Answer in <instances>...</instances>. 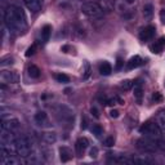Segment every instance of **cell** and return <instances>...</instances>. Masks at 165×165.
<instances>
[{
    "label": "cell",
    "instance_id": "1",
    "mask_svg": "<svg viewBox=\"0 0 165 165\" xmlns=\"http://www.w3.org/2000/svg\"><path fill=\"white\" fill-rule=\"evenodd\" d=\"M5 26L13 34H21L27 29V21H26L25 12L21 7L9 5L3 13Z\"/></svg>",
    "mask_w": 165,
    "mask_h": 165
},
{
    "label": "cell",
    "instance_id": "2",
    "mask_svg": "<svg viewBox=\"0 0 165 165\" xmlns=\"http://www.w3.org/2000/svg\"><path fill=\"white\" fill-rule=\"evenodd\" d=\"M14 147H16V154L20 158H29L31 155V142L27 135L17 137L14 142Z\"/></svg>",
    "mask_w": 165,
    "mask_h": 165
},
{
    "label": "cell",
    "instance_id": "3",
    "mask_svg": "<svg viewBox=\"0 0 165 165\" xmlns=\"http://www.w3.org/2000/svg\"><path fill=\"white\" fill-rule=\"evenodd\" d=\"M140 132L144 137L152 138V140H160L163 137V129L156 124V121H149V123H146L144 125H142L140 128Z\"/></svg>",
    "mask_w": 165,
    "mask_h": 165
},
{
    "label": "cell",
    "instance_id": "4",
    "mask_svg": "<svg viewBox=\"0 0 165 165\" xmlns=\"http://www.w3.org/2000/svg\"><path fill=\"white\" fill-rule=\"evenodd\" d=\"M135 146L141 152H144V154H155L156 151H159L158 140H152V138H149V137L138 140Z\"/></svg>",
    "mask_w": 165,
    "mask_h": 165
},
{
    "label": "cell",
    "instance_id": "5",
    "mask_svg": "<svg viewBox=\"0 0 165 165\" xmlns=\"http://www.w3.org/2000/svg\"><path fill=\"white\" fill-rule=\"evenodd\" d=\"M56 116L61 124L67 125V126L74 125L72 124L74 123V112L70 108H67L65 106H59L56 111Z\"/></svg>",
    "mask_w": 165,
    "mask_h": 165
},
{
    "label": "cell",
    "instance_id": "6",
    "mask_svg": "<svg viewBox=\"0 0 165 165\" xmlns=\"http://www.w3.org/2000/svg\"><path fill=\"white\" fill-rule=\"evenodd\" d=\"M81 12L85 14V16H88V17H101L103 14V11H102V8L99 7L98 3H95V2H88V3H84L81 5Z\"/></svg>",
    "mask_w": 165,
    "mask_h": 165
},
{
    "label": "cell",
    "instance_id": "7",
    "mask_svg": "<svg viewBox=\"0 0 165 165\" xmlns=\"http://www.w3.org/2000/svg\"><path fill=\"white\" fill-rule=\"evenodd\" d=\"M20 76L16 71H5L3 70L0 72V81L3 84H16L18 83Z\"/></svg>",
    "mask_w": 165,
    "mask_h": 165
},
{
    "label": "cell",
    "instance_id": "8",
    "mask_svg": "<svg viewBox=\"0 0 165 165\" xmlns=\"http://www.w3.org/2000/svg\"><path fill=\"white\" fill-rule=\"evenodd\" d=\"M20 125H21L20 120L16 119V117H9V119L3 117L2 119V129H7V130L16 132V130H18Z\"/></svg>",
    "mask_w": 165,
    "mask_h": 165
},
{
    "label": "cell",
    "instance_id": "9",
    "mask_svg": "<svg viewBox=\"0 0 165 165\" xmlns=\"http://www.w3.org/2000/svg\"><path fill=\"white\" fill-rule=\"evenodd\" d=\"M155 32H156L155 26H147V27L142 29L141 32H140L141 41H149V40H151L155 36Z\"/></svg>",
    "mask_w": 165,
    "mask_h": 165
},
{
    "label": "cell",
    "instance_id": "10",
    "mask_svg": "<svg viewBox=\"0 0 165 165\" xmlns=\"http://www.w3.org/2000/svg\"><path fill=\"white\" fill-rule=\"evenodd\" d=\"M88 144H89V141L86 138H79L75 143V150H76V155L79 156H83V154L85 152V150L88 149Z\"/></svg>",
    "mask_w": 165,
    "mask_h": 165
},
{
    "label": "cell",
    "instance_id": "11",
    "mask_svg": "<svg viewBox=\"0 0 165 165\" xmlns=\"http://www.w3.org/2000/svg\"><path fill=\"white\" fill-rule=\"evenodd\" d=\"M25 5L32 13H38L41 9V0H23Z\"/></svg>",
    "mask_w": 165,
    "mask_h": 165
},
{
    "label": "cell",
    "instance_id": "12",
    "mask_svg": "<svg viewBox=\"0 0 165 165\" xmlns=\"http://www.w3.org/2000/svg\"><path fill=\"white\" fill-rule=\"evenodd\" d=\"M41 141L47 144H53L57 141V134L54 132H43L40 134Z\"/></svg>",
    "mask_w": 165,
    "mask_h": 165
},
{
    "label": "cell",
    "instance_id": "13",
    "mask_svg": "<svg viewBox=\"0 0 165 165\" xmlns=\"http://www.w3.org/2000/svg\"><path fill=\"white\" fill-rule=\"evenodd\" d=\"M143 63V59L140 56H134L126 62V70H133V68L140 67Z\"/></svg>",
    "mask_w": 165,
    "mask_h": 165
},
{
    "label": "cell",
    "instance_id": "14",
    "mask_svg": "<svg viewBox=\"0 0 165 165\" xmlns=\"http://www.w3.org/2000/svg\"><path fill=\"white\" fill-rule=\"evenodd\" d=\"M99 7L102 8L103 13H110L114 11V7H115V3L114 0H99Z\"/></svg>",
    "mask_w": 165,
    "mask_h": 165
},
{
    "label": "cell",
    "instance_id": "15",
    "mask_svg": "<svg viewBox=\"0 0 165 165\" xmlns=\"http://www.w3.org/2000/svg\"><path fill=\"white\" fill-rule=\"evenodd\" d=\"M165 47V38H160L158 41H155L154 44L151 45V52L152 53H156V54H159L163 52V48Z\"/></svg>",
    "mask_w": 165,
    "mask_h": 165
},
{
    "label": "cell",
    "instance_id": "16",
    "mask_svg": "<svg viewBox=\"0 0 165 165\" xmlns=\"http://www.w3.org/2000/svg\"><path fill=\"white\" fill-rule=\"evenodd\" d=\"M59 155H61V160L63 163H67L72 159V152L70 149H67V147H61L59 149Z\"/></svg>",
    "mask_w": 165,
    "mask_h": 165
},
{
    "label": "cell",
    "instance_id": "17",
    "mask_svg": "<svg viewBox=\"0 0 165 165\" xmlns=\"http://www.w3.org/2000/svg\"><path fill=\"white\" fill-rule=\"evenodd\" d=\"M35 121L38 125H48V116L44 111H39L38 114L35 115Z\"/></svg>",
    "mask_w": 165,
    "mask_h": 165
},
{
    "label": "cell",
    "instance_id": "18",
    "mask_svg": "<svg viewBox=\"0 0 165 165\" xmlns=\"http://www.w3.org/2000/svg\"><path fill=\"white\" fill-rule=\"evenodd\" d=\"M143 97V88H142V83H134V98L138 102H142Z\"/></svg>",
    "mask_w": 165,
    "mask_h": 165
},
{
    "label": "cell",
    "instance_id": "19",
    "mask_svg": "<svg viewBox=\"0 0 165 165\" xmlns=\"http://www.w3.org/2000/svg\"><path fill=\"white\" fill-rule=\"evenodd\" d=\"M154 17V7L152 4H146L143 7V18L146 21H151Z\"/></svg>",
    "mask_w": 165,
    "mask_h": 165
},
{
    "label": "cell",
    "instance_id": "20",
    "mask_svg": "<svg viewBox=\"0 0 165 165\" xmlns=\"http://www.w3.org/2000/svg\"><path fill=\"white\" fill-rule=\"evenodd\" d=\"M155 121H156V124H158L163 130H165V110L158 112Z\"/></svg>",
    "mask_w": 165,
    "mask_h": 165
},
{
    "label": "cell",
    "instance_id": "21",
    "mask_svg": "<svg viewBox=\"0 0 165 165\" xmlns=\"http://www.w3.org/2000/svg\"><path fill=\"white\" fill-rule=\"evenodd\" d=\"M99 72H101V75H105V76L110 75V74L112 72V67H111V65L105 61V62L101 63V66H99Z\"/></svg>",
    "mask_w": 165,
    "mask_h": 165
},
{
    "label": "cell",
    "instance_id": "22",
    "mask_svg": "<svg viewBox=\"0 0 165 165\" xmlns=\"http://www.w3.org/2000/svg\"><path fill=\"white\" fill-rule=\"evenodd\" d=\"M27 72H29V76H30V77H32V79H38V77L40 76V70H39V67H38V66H35V65L29 66Z\"/></svg>",
    "mask_w": 165,
    "mask_h": 165
},
{
    "label": "cell",
    "instance_id": "23",
    "mask_svg": "<svg viewBox=\"0 0 165 165\" xmlns=\"http://www.w3.org/2000/svg\"><path fill=\"white\" fill-rule=\"evenodd\" d=\"M50 34H52V27H50L49 25L44 26V27H43V30H41V40L44 41V43H47L49 40Z\"/></svg>",
    "mask_w": 165,
    "mask_h": 165
},
{
    "label": "cell",
    "instance_id": "24",
    "mask_svg": "<svg viewBox=\"0 0 165 165\" xmlns=\"http://www.w3.org/2000/svg\"><path fill=\"white\" fill-rule=\"evenodd\" d=\"M133 86H134V83L132 80H124L120 84V88L123 90H129L130 88H133Z\"/></svg>",
    "mask_w": 165,
    "mask_h": 165
},
{
    "label": "cell",
    "instance_id": "25",
    "mask_svg": "<svg viewBox=\"0 0 165 165\" xmlns=\"http://www.w3.org/2000/svg\"><path fill=\"white\" fill-rule=\"evenodd\" d=\"M134 164H152L154 160L149 159V158H134L133 159Z\"/></svg>",
    "mask_w": 165,
    "mask_h": 165
},
{
    "label": "cell",
    "instance_id": "26",
    "mask_svg": "<svg viewBox=\"0 0 165 165\" xmlns=\"http://www.w3.org/2000/svg\"><path fill=\"white\" fill-rule=\"evenodd\" d=\"M56 80L58 83H70V77L65 74H57L56 75Z\"/></svg>",
    "mask_w": 165,
    "mask_h": 165
},
{
    "label": "cell",
    "instance_id": "27",
    "mask_svg": "<svg viewBox=\"0 0 165 165\" xmlns=\"http://www.w3.org/2000/svg\"><path fill=\"white\" fill-rule=\"evenodd\" d=\"M92 133H93L95 137H99V135L103 133V130H102V128H101L99 125H93V126H92Z\"/></svg>",
    "mask_w": 165,
    "mask_h": 165
},
{
    "label": "cell",
    "instance_id": "28",
    "mask_svg": "<svg viewBox=\"0 0 165 165\" xmlns=\"http://www.w3.org/2000/svg\"><path fill=\"white\" fill-rule=\"evenodd\" d=\"M12 61H13V58L12 57H7V58H3L2 59V63H0V65H2V67H4V66H7V65H12L13 62H12Z\"/></svg>",
    "mask_w": 165,
    "mask_h": 165
},
{
    "label": "cell",
    "instance_id": "29",
    "mask_svg": "<svg viewBox=\"0 0 165 165\" xmlns=\"http://www.w3.org/2000/svg\"><path fill=\"white\" fill-rule=\"evenodd\" d=\"M105 146H107V147H111V146H114V143H115V140L112 137H107L106 140H105Z\"/></svg>",
    "mask_w": 165,
    "mask_h": 165
},
{
    "label": "cell",
    "instance_id": "30",
    "mask_svg": "<svg viewBox=\"0 0 165 165\" xmlns=\"http://www.w3.org/2000/svg\"><path fill=\"white\" fill-rule=\"evenodd\" d=\"M35 50H36V45L34 44L32 47H30V48L27 49V52H26V57H30V56H32L34 53H35Z\"/></svg>",
    "mask_w": 165,
    "mask_h": 165
},
{
    "label": "cell",
    "instance_id": "31",
    "mask_svg": "<svg viewBox=\"0 0 165 165\" xmlns=\"http://www.w3.org/2000/svg\"><path fill=\"white\" fill-rule=\"evenodd\" d=\"M84 66H85V72H84L83 77H84V79H86V77L89 76V72H90V67H89V63H88V62H85V63H84Z\"/></svg>",
    "mask_w": 165,
    "mask_h": 165
},
{
    "label": "cell",
    "instance_id": "32",
    "mask_svg": "<svg viewBox=\"0 0 165 165\" xmlns=\"http://www.w3.org/2000/svg\"><path fill=\"white\" fill-rule=\"evenodd\" d=\"M158 147H159V151H165V141H163L161 138L158 140Z\"/></svg>",
    "mask_w": 165,
    "mask_h": 165
},
{
    "label": "cell",
    "instance_id": "33",
    "mask_svg": "<svg viewBox=\"0 0 165 165\" xmlns=\"http://www.w3.org/2000/svg\"><path fill=\"white\" fill-rule=\"evenodd\" d=\"M89 155H90V158H93V159H95L98 156V149L97 147H93V149L90 150V152H89Z\"/></svg>",
    "mask_w": 165,
    "mask_h": 165
},
{
    "label": "cell",
    "instance_id": "34",
    "mask_svg": "<svg viewBox=\"0 0 165 165\" xmlns=\"http://www.w3.org/2000/svg\"><path fill=\"white\" fill-rule=\"evenodd\" d=\"M163 99V97H161V95H160V93H158V92H156V93H154L152 94V101H161Z\"/></svg>",
    "mask_w": 165,
    "mask_h": 165
},
{
    "label": "cell",
    "instance_id": "35",
    "mask_svg": "<svg viewBox=\"0 0 165 165\" xmlns=\"http://www.w3.org/2000/svg\"><path fill=\"white\" fill-rule=\"evenodd\" d=\"M110 116L111 117H119V111L117 110H111V112H110Z\"/></svg>",
    "mask_w": 165,
    "mask_h": 165
},
{
    "label": "cell",
    "instance_id": "36",
    "mask_svg": "<svg viewBox=\"0 0 165 165\" xmlns=\"http://www.w3.org/2000/svg\"><path fill=\"white\" fill-rule=\"evenodd\" d=\"M123 59H121V58H117V63H116V70H120V68H121V66H123Z\"/></svg>",
    "mask_w": 165,
    "mask_h": 165
},
{
    "label": "cell",
    "instance_id": "37",
    "mask_svg": "<svg viewBox=\"0 0 165 165\" xmlns=\"http://www.w3.org/2000/svg\"><path fill=\"white\" fill-rule=\"evenodd\" d=\"M86 124H88L86 117H83V120H81V129H86Z\"/></svg>",
    "mask_w": 165,
    "mask_h": 165
},
{
    "label": "cell",
    "instance_id": "38",
    "mask_svg": "<svg viewBox=\"0 0 165 165\" xmlns=\"http://www.w3.org/2000/svg\"><path fill=\"white\" fill-rule=\"evenodd\" d=\"M92 114H94L95 117H99V114H98V111H97V108H95V107L92 108Z\"/></svg>",
    "mask_w": 165,
    "mask_h": 165
},
{
    "label": "cell",
    "instance_id": "39",
    "mask_svg": "<svg viewBox=\"0 0 165 165\" xmlns=\"http://www.w3.org/2000/svg\"><path fill=\"white\" fill-rule=\"evenodd\" d=\"M126 2H128V3H133V2H134V0H126Z\"/></svg>",
    "mask_w": 165,
    "mask_h": 165
}]
</instances>
